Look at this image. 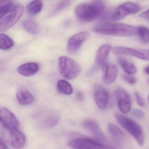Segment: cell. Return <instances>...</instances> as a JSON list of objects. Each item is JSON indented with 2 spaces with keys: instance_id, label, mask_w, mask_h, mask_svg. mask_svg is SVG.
<instances>
[{
  "instance_id": "30",
  "label": "cell",
  "mask_w": 149,
  "mask_h": 149,
  "mask_svg": "<svg viewBox=\"0 0 149 149\" xmlns=\"http://www.w3.org/2000/svg\"><path fill=\"white\" fill-rule=\"evenodd\" d=\"M131 75L124 74L123 76V78L126 82L129 84L133 85L136 83L137 80L134 77L132 76Z\"/></svg>"
},
{
  "instance_id": "26",
  "label": "cell",
  "mask_w": 149,
  "mask_h": 149,
  "mask_svg": "<svg viewBox=\"0 0 149 149\" xmlns=\"http://www.w3.org/2000/svg\"><path fill=\"white\" fill-rule=\"evenodd\" d=\"M24 28L31 34H37L39 32V27L37 23L33 20L28 19L24 22Z\"/></svg>"
},
{
  "instance_id": "9",
  "label": "cell",
  "mask_w": 149,
  "mask_h": 149,
  "mask_svg": "<svg viewBox=\"0 0 149 149\" xmlns=\"http://www.w3.org/2000/svg\"><path fill=\"white\" fill-rule=\"evenodd\" d=\"M90 34L87 31L78 33L71 36L67 45V50L70 54L77 53L80 49L82 44L88 38Z\"/></svg>"
},
{
  "instance_id": "19",
  "label": "cell",
  "mask_w": 149,
  "mask_h": 149,
  "mask_svg": "<svg viewBox=\"0 0 149 149\" xmlns=\"http://www.w3.org/2000/svg\"><path fill=\"white\" fill-rule=\"evenodd\" d=\"M108 130L112 139L118 144H123L125 140V136L122 130L114 124L108 125Z\"/></svg>"
},
{
  "instance_id": "29",
  "label": "cell",
  "mask_w": 149,
  "mask_h": 149,
  "mask_svg": "<svg viewBox=\"0 0 149 149\" xmlns=\"http://www.w3.org/2000/svg\"><path fill=\"white\" fill-rule=\"evenodd\" d=\"M70 4V0H63L61 1L56 6L55 10V13L59 12L68 6Z\"/></svg>"
},
{
  "instance_id": "6",
  "label": "cell",
  "mask_w": 149,
  "mask_h": 149,
  "mask_svg": "<svg viewBox=\"0 0 149 149\" xmlns=\"http://www.w3.org/2000/svg\"><path fill=\"white\" fill-rule=\"evenodd\" d=\"M68 145L70 147L74 149H110L113 148L96 139L86 138L73 139L69 142Z\"/></svg>"
},
{
  "instance_id": "35",
  "label": "cell",
  "mask_w": 149,
  "mask_h": 149,
  "mask_svg": "<svg viewBox=\"0 0 149 149\" xmlns=\"http://www.w3.org/2000/svg\"><path fill=\"white\" fill-rule=\"evenodd\" d=\"M145 71L146 74L149 75V65L146 67L145 68Z\"/></svg>"
},
{
  "instance_id": "16",
  "label": "cell",
  "mask_w": 149,
  "mask_h": 149,
  "mask_svg": "<svg viewBox=\"0 0 149 149\" xmlns=\"http://www.w3.org/2000/svg\"><path fill=\"white\" fill-rule=\"evenodd\" d=\"M111 48L109 44H105L98 49L95 57L96 64L97 66L102 67L107 63L106 62Z\"/></svg>"
},
{
  "instance_id": "12",
  "label": "cell",
  "mask_w": 149,
  "mask_h": 149,
  "mask_svg": "<svg viewBox=\"0 0 149 149\" xmlns=\"http://www.w3.org/2000/svg\"><path fill=\"white\" fill-rule=\"evenodd\" d=\"M94 96L98 108L105 109L109 101V95L107 90L100 84H97L94 88Z\"/></svg>"
},
{
  "instance_id": "15",
  "label": "cell",
  "mask_w": 149,
  "mask_h": 149,
  "mask_svg": "<svg viewBox=\"0 0 149 149\" xmlns=\"http://www.w3.org/2000/svg\"><path fill=\"white\" fill-rule=\"evenodd\" d=\"M103 79L104 81L110 84L115 81L117 77L118 74V69L115 64L106 63L102 67Z\"/></svg>"
},
{
  "instance_id": "18",
  "label": "cell",
  "mask_w": 149,
  "mask_h": 149,
  "mask_svg": "<svg viewBox=\"0 0 149 149\" xmlns=\"http://www.w3.org/2000/svg\"><path fill=\"white\" fill-rule=\"evenodd\" d=\"M39 69V65L37 63L29 62L19 66L17 68V71L20 74L23 76L29 77L36 74Z\"/></svg>"
},
{
  "instance_id": "8",
  "label": "cell",
  "mask_w": 149,
  "mask_h": 149,
  "mask_svg": "<svg viewBox=\"0 0 149 149\" xmlns=\"http://www.w3.org/2000/svg\"><path fill=\"white\" fill-rule=\"evenodd\" d=\"M0 119L3 127L8 131L18 129L19 123L13 113L6 108L0 109Z\"/></svg>"
},
{
  "instance_id": "20",
  "label": "cell",
  "mask_w": 149,
  "mask_h": 149,
  "mask_svg": "<svg viewBox=\"0 0 149 149\" xmlns=\"http://www.w3.org/2000/svg\"><path fill=\"white\" fill-rule=\"evenodd\" d=\"M59 118L60 117L58 114L55 112H51L44 115L41 122L44 127L53 128L58 123Z\"/></svg>"
},
{
  "instance_id": "23",
  "label": "cell",
  "mask_w": 149,
  "mask_h": 149,
  "mask_svg": "<svg viewBox=\"0 0 149 149\" xmlns=\"http://www.w3.org/2000/svg\"><path fill=\"white\" fill-rule=\"evenodd\" d=\"M42 3L39 0L32 1L28 5L26 9L30 15H34L40 13L42 9Z\"/></svg>"
},
{
  "instance_id": "14",
  "label": "cell",
  "mask_w": 149,
  "mask_h": 149,
  "mask_svg": "<svg viewBox=\"0 0 149 149\" xmlns=\"http://www.w3.org/2000/svg\"><path fill=\"white\" fill-rule=\"evenodd\" d=\"M9 132L8 143L10 145L16 149L22 148L26 143L25 135L18 129Z\"/></svg>"
},
{
  "instance_id": "36",
  "label": "cell",
  "mask_w": 149,
  "mask_h": 149,
  "mask_svg": "<svg viewBox=\"0 0 149 149\" xmlns=\"http://www.w3.org/2000/svg\"><path fill=\"white\" fill-rule=\"evenodd\" d=\"M148 100H149V96H148Z\"/></svg>"
},
{
  "instance_id": "32",
  "label": "cell",
  "mask_w": 149,
  "mask_h": 149,
  "mask_svg": "<svg viewBox=\"0 0 149 149\" xmlns=\"http://www.w3.org/2000/svg\"><path fill=\"white\" fill-rule=\"evenodd\" d=\"M139 17L144 19H147L149 21V9L140 15Z\"/></svg>"
},
{
  "instance_id": "34",
  "label": "cell",
  "mask_w": 149,
  "mask_h": 149,
  "mask_svg": "<svg viewBox=\"0 0 149 149\" xmlns=\"http://www.w3.org/2000/svg\"><path fill=\"white\" fill-rule=\"evenodd\" d=\"M77 97L80 101H83L84 98V95L82 92L78 91L77 93Z\"/></svg>"
},
{
  "instance_id": "31",
  "label": "cell",
  "mask_w": 149,
  "mask_h": 149,
  "mask_svg": "<svg viewBox=\"0 0 149 149\" xmlns=\"http://www.w3.org/2000/svg\"><path fill=\"white\" fill-rule=\"evenodd\" d=\"M135 95L136 101L138 104L141 107H143L145 104L144 101L143 97L140 95V94L138 92H136L135 93Z\"/></svg>"
},
{
  "instance_id": "17",
  "label": "cell",
  "mask_w": 149,
  "mask_h": 149,
  "mask_svg": "<svg viewBox=\"0 0 149 149\" xmlns=\"http://www.w3.org/2000/svg\"><path fill=\"white\" fill-rule=\"evenodd\" d=\"M16 98L18 102L22 106L29 105L34 101V97L31 92L25 88H20L17 91Z\"/></svg>"
},
{
  "instance_id": "2",
  "label": "cell",
  "mask_w": 149,
  "mask_h": 149,
  "mask_svg": "<svg viewBox=\"0 0 149 149\" xmlns=\"http://www.w3.org/2000/svg\"><path fill=\"white\" fill-rule=\"evenodd\" d=\"M97 33L112 36L127 37L137 34V27L121 23L100 24L93 28Z\"/></svg>"
},
{
  "instance_id": "1",
  "label": "cell",
  "mask_w": 149,
  "mask_h": 149,
  "mask_svg": "<svg viewBox=\"0 0 149 149\" xmlns=\"http://www.w3.org/2000/svg\"><path fill=\"white\" fill-rule=\"evenodd\" d=\"M105 6L100 0L81 3L77 7L75 14L80 21L84 22L93 21L101 17L104 13Z\"/></svg>"
},
{
  "instance_id": "24",
  "label": "cell",
  "mask_w": 149,
  "mask_h": 149,
  "mask_svg": "<svg viewBox=\"0 0 149 149\" xmlns=\"http://www.w3.org/2000/svg\"><path fill=\"white\" fill-rule=\"evenodd\" d=\"M15 6L12 0H0V18L11 11Z\"/></svg>"
},
{
  "instance_id": "13",
  "label": "cell",
  "mask_w": 149,
  "mask_h": 149,
  "mask_svg": "<svg viewBox=\"0 0 149 149\" xmlns=\"http://www.w3.org/2000/svg\"><path fill=\"white\" fill-rule=\"evenodd\" d=\"M116 96L119 110L123 114L130 112L131 109V101L127 92L123 89H117L116 91Z\"/></svg>"
},
{
  "instance_id": "27",
  "label": "cell",
  "mask_w": 149,
  "mask_h": 149,
  "mask_svg": "<svg viewBox=\"0 0 149 149\" xmlns=\"http://www.w3.org/2000/svg\"><path fill=\"white\" fill-rule=\"evenodd\" d=\"M137 34L142 41L149 42V29L148 28L143 26L137 27Z\"/></svg>"
},
{
  "instance_id": "22",
  "label": "cell",
  "mask_w": 149,
  "mask_h": 149,
  "mask_svg": "<svg viewBox=\"0 0 149 149\" xmlns=\"http://www.w3.org/2000/svg\"><path fill=\"white\" fill-rule=\"evenodd\" d=\"M58 91L63 95H71L73 93V89L71 84L66 80H61L58 81L57 84Z\"/></svg>"
},
{
  "instance_id": "5",
  "label": "cell",
  "mask_w": 149,
  "mask_h": 149,
  "mask_svg": "<svg viewBox=\"0 0 149 149\" xmlns=\"http://www.w3.org/2000/svg\"><path fill=\"white\" fill-rule=\"evenodd\" d=\"M24 12L22 5H16L11 11L0 18V31L4 32L14 26L20 19Z\"/></svg>"
},
{
  "instance_id": "33",
  "label": "cell",
  "mask_w": 149,
  "mask_h": 149,
  "mask_svg": "<svg viewBox=\"0 0 149 149\" xmlns=\"http://www.w3.org/2000/svg\"><path fill=\"white\" fill-rule=\"evenodd\" d=\"M8 148L6 142L2 139V138L1 137L0 139V149H7Z\"/></svg>"
},
{
  "instance_id": "7",
  "label": "cell",
  "mask_w": 149,
  "mask_h": 149,
  "mask_svg": "<svg viewBox=\"0 0 149 149\" xmlns=\"http://www.w3.org/2000/svg\"><path fill=\"white\" fill-rule=\"evenodd\" d=\"M140 8L138 5L131 2H126L118 6L115 9L111 19L112 21H117L124 19L130 14H134L138 13Z\"/></svg>"
},
{
  "instance_id": "25",
  "label": "cell",
  "mask_w": 149,
  "mask_h": 149,
  "mask_svg": "<svg viewBox=\"0 0 149 149\" xmlns=\"http://www.w3.org/2000/svg\"><path fill=\"white\" fill-rule=\"evenodd\" d=\"M14 45L13 40L8 36L5 34L0 35V48L6 50L13 47Z\"/></svg>"
},
{
  "instance_id": "10",
  "label": "cell",
  "mask_w": 149,
  "mask_h": 149,
  "mask_svg": "<svg viewBox=\"0 0 149 149\" xmlns=\"http://www.w3.org/2000/svg\"><path fill=\"white\" fill-rule=\"evenodd\" d=\"M83 125L97 140L104 143L107 142L106 136L96 121L92 119H87L84 121Z\"/></svg>"
},
{
  "instance_id": "11",
  "label": "cell",
  "mask_w": 149,
  "mask_h": 149,
  "mask_svg": "<svg viewBox=\"0 0 149 149\" xmlns=\"http://www.w3.org/2000/svg\"><path fill=\"white\" fill-rule=\"evenodd\" d=\"M113 51L116 54L130 56L149 61V49L139 50L125 47H116L113 49Z\"/></svg>"
},
{
  "instance_id": "28",
  "label": "cell",
  "mask_w": 149,
  "mask_h": 149,
  "mask_svg": "<svg viewBox=\"0 0 149 149\" xmlns=\"http://www.w3.org/2000/svg\"><path fill=\"white\" fill-rule=\"evenodd\" d=\"M131 114L134 118L139 120L143 119L144 117V113L140 109H133L131 111Z\"/></svg>"
},
{
  "instance_id": "3",
  "label": "cell",
  "mask_w": 149,
  "mask_h": 149,
  "mask_svg": "<svg viewBox=\"0 0 149 149\" xmlns=\"http://www.w3.org/2000/svg\"><path fill=\"white\" fill-rule=\"evenodd\" d=\"M115 118L118 123L128 131L140 145L144 143V134L142 127L135 121L121 114L116 113Z\"/></svg>"
},
{
  "instance_id": "21",
  "label": "cell",
  "mask_w": 149,
  "mask_h": 149,
  "mask_svg": "<svg viewBox=\"0 0 149 149\" xmlns=\"http://www.w3.org/2000/svg\"><path fill=\"white\" fill-rule=\"evenodd\" d=\"M118 63L121 68L128 74L133 75L137 72V68L136 66L124 58L120 57L118 59Z\"/></svg>"
},
{
  "instance_id": "4",
  "label": "cell",
  "mask_w": 149,
  "mask_h": 149,
  "mask_svg": "<svg viewBox=\"0 0 149 149\" xmlns=\"http://www.w3.org/2000/svg\"><path fill=\"white\" fill-rule=\"evenodd\" d=\"M59 72L68 80H73L80 74L81 67L74 60L66 56H61L58 61Z\"/></svg>"
}]
</instances>
